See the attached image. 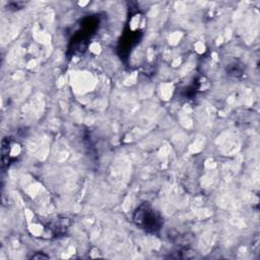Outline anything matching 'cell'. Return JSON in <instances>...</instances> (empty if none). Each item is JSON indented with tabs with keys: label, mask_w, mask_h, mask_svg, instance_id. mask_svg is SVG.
I'll use <instances>...</instances> for the list:
<instances>
[{
	"label": "cell",
	"mask_w": 260,
	"mask_h": 260,
	"mask_svg": "<svg viewBox=\"0 0 260 260\" xmlns=\"http://www.w3.org/2000/svg\"><path fill=\"white\" fill-rule=\"evenodd\" d=\"M134 221L137 225L151 233L157 232L161 224L160 218L147 203H143L136 209L134 213Z\"/></svg>",
	"instance_id": "obj_1"
}]
</instances>
